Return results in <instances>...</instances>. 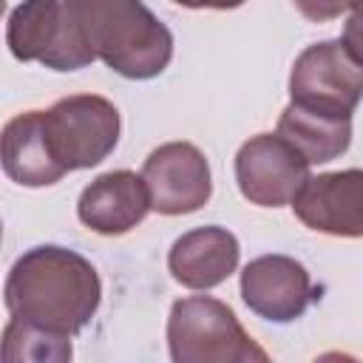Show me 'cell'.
<instances>
[{
    "instance_id": "cell-16",
    "label": "cell",
    "mask_w": 363,
    "mask_h": 363,
    "mask_svg": "<svg viewBox=\"0 0 363 363\" xmlns=\"http://www.w3.org/2000/svg\"><path fill=\"white\" fill-rule=\"evenodd\" d=\"M292 6L312 23H326L335 20L346 11H357L360 0H292Z\"/></svg>"
},
{
    "instance_id": "cell-17",
    "label": "cell",
    "mask_w": 363,
    "mask_h": 363,
    "mask_svg": "<svg viewBox=\"0 0 363 363\" xmlns=\"http://www.w3.org/2000/svg\"><path fill=\"white\" fill-rule=\"evenodd\" d=\"M173 3L187 6V9H235L244 0H173Z\"/></svg>"
},
{
    "instance_id": "cell-2",
    "label": "cell",
    "mask_w": 363,
    "mask_h": 363,
    "mask_svg": "<svg viewBox=\"0 0 363 363\" xmlns=\"http://www.w3.org/2000/svg\"><path fill=\"white\" fill-rule=\"evenodd\" d=\"M82 34L108 68L128 79L159 77L173 57V34L142 0H74Z\"/></svg>"
},
{
    "instance_id": "cell-11",
    "label": "cell",
    "mask_w": 363,
    "mask_h": 363,
    "mask_svg": "<svg viewBox=\"0 0 363 363\" xmlns=\"http://www.w3.org/2000/svg\"><path fill=\"white\" fill-rule=\"evenodd\" d=\"M150 210L142 176L130 170H111L94 179L77 204L79 221L99 235H122L133 230Z\"/></svg>"
},
{
    "instance_id": "cell-10",
    "label": "cell",
    "mask_w": 363,
    "mask_h": 363,
    "mask_svg": "<svg viewBox=\"0 0 363 363\" xmlns=\"http://www.w3.org/2000/svg\"><path fill=\"white\" fill-rule=\"evenodd\" d=\"M295 216L318 233L357 238L363 233V176L360 170L323 173L306 179L292 196Z\"/></svg>"
},
{
    "instance_id": "cell-4",
    "label": "cell",
    "mask_w": 363,
    "mask_h": 363,
    "mask_svg": "<svg viewBox=\"0 0 363 363\" xmlns=\"http://www.w3.org/2000/svg\"><path fill=\"white\" fill-rule=\"evenodd\" d=\"M6 43L17 60L43 62L54 71H77L96 60L74 0H23L9 17Z\"/></svg>"
},
{
    "instance_id": "cell-3",
    "label": "cell",
    "mask_w": 363,
    "mask_h": 363,
    "mask_svg": "<svg viewBox=\"0 0 363 363\" xmlns=\"http://www.w3.org/2000/svg\"><path fill=\"white\" fill-rule=\"evenodd\" d=\"M170 357L176 363H247L267 360V352L241 329L233 309L216 298L196 295L176 301L167 320Z\"/></svg>"
},
{
    "instance_id": "cell-5",
    "label": "cell",
    "mask_w": 363,
    "mask_h": 363,
    "mask_svg": "<svg viewBox=\"0 0 363 363\" xmlns=\"http://www.w3.org/2000/svg\"><path fill=\"white\" fill-rule=\"evenodd\" d=\"M43 128L57 164L65 173L85 170L99 164L116 147L119 111L105 96H65L43 111Z\"/></svg>"
},
{
    "instance_id": "cell-14",
    "label": "cell",
    "mask_w": 363,
    "mask_h": 363,
    "mask_svg": "<svg viewBox=\"0 0 363 363\" xmlns=\"http://www.w3.org/2000/svg\"><path fill=\"white\" fill-rule=\"evenodd\" d=\"M278 136L286 139L309 164H323L346 153L352 142V119L289 102L278 119Z\"/></svg>"
},
{
    "instance_id": "cell-15",
    "label": "cell",
    "mask_w": 363,
    "mask_h": 363,
    "mask_svg": "<svg viewBox=\"0 0 363 363\" xmlns=\"http://www.w3.org/2000/svg\"><path fill=\"white\" fill-rule=\"evenodd\" d=\"M0 357L3 360H57V363H62L71 357V340L11 318L0 337Z\"/></svg>"
},
{
    "instance_id": "cell-13",
    "label": "cell",
    "mask_w": 363,
    "mask_h": 363,
    "mask_svg": "<svg viewBox=\"0 0 363 363\" xmlns=\"http://www.w3.org/2000/svg\"><path fill=\"white\" fill-rule=\"evenodd\" d=\"M0 164L3 173L23 187H45L65 176V170L51 156L43 128V111L20 113L3 128Z\"/></svg>"
},
{
    "instance_id": "cell-1",
    "label": "cell",
    "mask_w": 363,
    "mask_h": 363,
    "mask_svg": "<svg viewBox=\"0 0 363 363\" xmlns=\"http://www.w3.org/2000/svg\"><path fill=\"white\" fill-rule=\"evenodd\" d=\"M3 295L11 318L71 337L94 318L102 286L96 269L79 252L34 247L14 261Z\"/></svg>"
},
{
    "instance_id": "cell-18",
    "label": "cell",
    "mask_w": 363,
    "mask_h": 363,
    "mask_svg": "<svg viewBox=\"0 0 363 363\" xmlns=\"http://www.w3.org/2000/svg\"><path fill=\"white\" fill-rule=\"evenodd\" d=\"M3 9H6V0H0V14H3Z\"/></svg>"
},
{
    "instance_id": "cell-6",
    "label": "cell",
    "mask_w": 363,
    "mask_h": 363,
    "mask_svg": "<svg viewBox=\"0 0 363 363\" xmlns=\"http://www.w3.org/2000/svg\"><path fill=\"white\" fill-rule=\"evenodd\" d=\"M363 91L360 51L346 40H326L309 45L292 65L289 94L295 105L352 119Z\"/></svg>"
},
{
    "instance_id": "cell-19",
    "label": "cell",
    "mask_w": 363,
    "mask_h": 363,
    "mask_svg": "<svg viewBox=\"0 0 363 363\" xmlns=\"http://www.w3.org/2000/svg\"><path fill=\"white\" fill-rule=\"evenodd\" d=\"M0 233H3V227H0Z\"/></svg>"
},
{
    "instance_id": "cell-9",
    "label": "cell",
    "mask_w": 363,
    "mask_h": 363,
    "mask_svg": "<svg viewBox=\"0 0 363 363\" xmlns=\"http://www.w3.org/2000/svg\"><path fill=\"white\" fill-rule=\"evenodd\" d=\"M244 303L272 323H289L312 303L309 272L289 255H261L241 272Z\"/></svg>"
},
{
    "instance_id": "cell-8",
    "label": "cell",
    "mask_w": 363,
    "mask_h": 363,
    "mask_svg": "<svg viewBox=\"0 0 363 363\" xmlns=\"http://www.w3.org/2000/svg\"><path fill=\"white\" fill-rule=\"evenodd\" d=\"M142 182L150 199V210L162 216L193 213L204 207L213 193L210 164L204 153L190 142H167L156 147L145 159Z\"/></svg>"
},
{
    "instance_id": "cell-7",
    "label": "cell",
    "mask_w": 363,
    "mask_h": 363,
    "mask_svg": "<svg viewBox=\"0 0 363 363\" xmlns=\"http://www.w3.org/2000/svg\"><path fill=\"white\" fill-rule=\"evenodd\" d=\"M309 179V162L278 133H258L235 153V182L247 201L284 207Z\"/></svg>"
},
{
    "instance_id": "cell-12",
    "label": "cell",
    "mask_w": 363,
    "mask_h": 363,
    "mask_svg": "<svg viewBox=\"0 0 363 363\" xmlns=\"http://www.w3.org/2000/svg\"><path fill=\"white\" fill-rule=\"evenodd\" d=\"M167 267L182 286L213 289L238 267V241L224 227H199L184 233L167 255Z\"/></svg>"
}]
</instances>
